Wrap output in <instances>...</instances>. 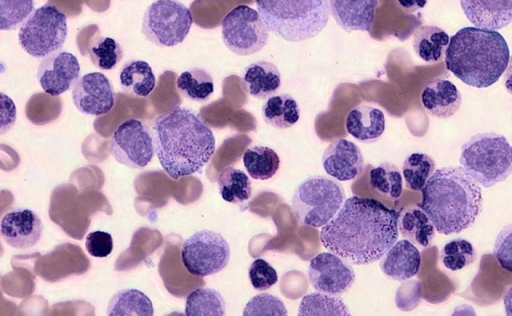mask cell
<instances>
[{
	"mask_svg": "<svg viewBox=\"0 0 512 316\" xmlns=\"http://www.w3.org/2000/svg\"><path fill=\"white\" fill-rule=\"evenodd\" d=\"M398 213L375 199L352 196L320 230L322 245L355 265L378 261L398 239Z\"/></svg>",
	"mask_w": 512,
	"mask_h": 316,
	"instance_id": "cell-1",
	"label": "cell"
},
{
	"mask_svg": "<svg viewBox=\"0 0 512 316\" xmlns=\"http://www.w3.org/2000/svg\"><path fill=\"white\" fill-rule=\"evenodd\" d=\"M225 314V300L213 288L199 287L190 292L186 298V316H223Z\"/></svg>",
	"mask_w": 512,
	"mask_h": 316,
	"instance_id": "cell-32",
	"label": "cell"
},
{
	"mask_svg": "<svg viewBox=\"0 0 512 316\" xmlns=\"http://www.w3.org/2000/svg\"><path fill=\"white\" fill-rule=\"evenodd\" d=\"M308 279L316 291L341 295L355 282L354 269L343 258L332 252H321L310 260Z\"/></svg>",
	"mask_w": 512,
	"mask_h": 316,
	"instance_id": "cell-13",
	"label": "cell"
},
{
	"mask_svg": "<svg viewBox=\"0 0 512 316\" xmlns=\"http://www.w3.org/2000/svg\"><path fill=\"white\" fill-rule=\"evenodd\" d=\"M345 201L340 184L325 176H312L302 181L292 196V210L305 226L320 228L330 221Z\"/></svg>",
	"mask_w": 512,
	"mask_h": 316,
	"instance_id": "cell-7",
	"label": "cell"
},
{
	"mask_svg": "<svg viewBox=\"0 0 512 316\" xmlns=\"http://www.w3.org/2000/svg\"><path fill=\"white\" fill-rule=\"evenodd\" d=\"M72 101L85 115L101 116L109 113L115 104V92L108 77L101 72H89L76 80Z\"/></svg>",
	"mask_w": 512,
	"mask_h": 316,
	"instance_id": "cell-14",
	"label": "cell"
},
{
	"mask_svg": "<svg viewBox=\"0 0 512 316\" xmlns=\"http://www.w3.org/2000/svg\"><path fill=\"white\" fill-rule=\"evenodd\" d=\"M461 9L478 28L499 30L512 20V0H459Z\"/></svg>",
	"mask_w": 512,
	"mask_h": 316,
	"instance_id": "cell-18",
	"label": "cell"
},
{
	"mask_svg": "<svg viewBox=\"0 0 512 316\" xmlns=\"http://www.w3.org/2000/svg\"><path fill=\"white\" fill-rule=\"evenodd\" d=\"M493 252L500 266L511 273V225H507L499 233L495 240Z\"/></svg>",
	"mask_w": 512,
	"mask_h": 316,
	"instance_id": "cell-42",
	"label": "cell"
},
{
	"mask_svg": "<svg viewBox=\"0 0 512 316\" xmlns=\"http://www.w3.org/2000/svg\"><path fill=\"white\" fill-rule=\"evenodd\" d=\"M377 6L378 0H329L330 15L347 32H369Z\"/></svg>",
	"mask_w": 512,
	"mask_h": 316,
	"instance_id": "cell-21",
	"label": "cell"
},
{
	"mask_svg": "<svg viewBox=\"0 0 512 316\" xmlns=\"http://www.w3.org/2000/svg\"><path fill=\"white\" fill-rule=\"evenodd\" d=\"M398 232L414 245L426 249L435 238V227L426 213L417 206L404 208L397 219Z\"/></svg>",
	"mask_w": 512,
	"mask_h": 316,
	"instance_id": "cell-24",
	"label": "cell"
},
{
	"mask_svg": "<svg viewBox=\"0 0 512 316\" xmlns=\"http://www.w3.org/2000/svg\"><path fill=\"white\" fill-rule=\"evenodd\" d=\"M381 271L390 279L405 281L415 276L421 265V254L409 240L396 241L379 259Z\"/></svg>",
	"mask_w": 512,
	"mask_h": 316,
	"instance_id": "cell-20",
	"label": "cell"
},
{
	"mask_svg": "<svg viewBox=\"0 0 512 316\" xmlns=\"http://www.w3.org/2000/svg\"><path fill=\"white\" fill-rule=\"evenodd\" d=\"M346 130L356 140L370 143L378 140L385 131L383 111L370 104L351 109L346 117Z\"/></svg>",
	"mask_w": 512,
	"mask_h": 316,
	"instance_id": "cell-22",
	"label": "cell"
},
{
	"mask_svg": "<svg viewBox=\"0 0 512 316\" xmlns=\"http://www.w3.org/2000/svg\"><path fill=\"white\" fill-rule=\"evenodd\" d=\"M242 161L249 176L255 180L271 179L280 167V158L267 146H252L245 150Z\"/></svg>",
	"mask_w": 512,
	"mask_h": 316,
	"instance_id": "cell-30",
	"label": "cell"
},
{
	"mask_svg": "<svg viewBox=\"0 0 512 316\" xmlns=\"http://www.w3.org/2000/svg\"><path fill=\"white\" fill-rule=\"evenodd\" d=\"M221 37L228 50L249 56L264 48L269 31L257 10L248 5H238L223 18Z\"/></svg>",
	"mask_w": 512,
	"mask_h": 316,
	"instance_id": "cell-11",
	"label": "cell"
},
{
	"mask_svg": "<svg viewBox=\"0 0 512 316\" xmlns=\"http://www.w3.org/2000/svg\"><path fill=\"white\" fill-rule=\"evenodd\" d=\"M242 80L247 93L257 99H267L281 86L277 66L269 61H256L243 71Z\"/></svg>",
	"mask_w": 512,
	"mask_h": 316,
	"instance_id": "cell-23",
	"label": "cell"
},
{
	"mask_svg": "<svg viewBox=\"0 0 512 316\" xmlns=\"http://www.w3.org/2000/svg\"><path fill=\"white\" fill-rule=\"evenodd\" d=\"M421 209L443 235L472 226L482 209V190L459 166L441 167L422 187Z\"/></svg>",
	"mask_w": 512,
	"mask_h": 316,
	"instance_id": "cell-3",
	"label": "cell"
},
{
	"mask_svg": "<svg viewBox=\"0 0 512 316\" xmlns=\"http://www.w3.org/2000/svg\"><path fill=\"white\" fill-rule=\"evenodd\" d=\"M42 233V220L36 212L28 208H11L0 220V237L12 248L33 247L40 241Z\"/></svg>",
	"mask_w": 512,
	"mask_h": 316,
	"instance_id": "cell-16",
	"label": "cell"
},
{
	"mask_svg": "<svg viewBox=\"0 0 512 316\" xmlns=\"http://www.w3.org/2000/svg\"><path fill=\"white\" fill-rule=\"evenodd\" d=\"M67 36V16L52 3H45L34 9L18 31L21 48L34 58H43L60 50Z\"/></svg>",
	"mask_w": 512,
	"mask_h": 316,
	"instance_id": "cell-8",
	"label": "cell"
},
{
	"mask_svg": "<svg viewBox=\"0 0 512 316\" xmlns=\"http://www.w3.org/2000/svg\"><path fill=\"white\" fill-rule=\"evenodd\" d=\"M86 251L95 258L108 257L113 250V238L110 233L96 230L87 234Z\"/></svg>",
	"mask_w": 512,
	"mask_h": 316,
	"instance_id": "cell-41",
	"label": "cell"
},
{
	"mask_svg": "<svg viewBox=\"0 0 512 316\" xmlns=\"http://www.w3.org/2000/svg\"><path fill=\"white\" fill-rule=\"evenodd\" d=\"M110 153L122 165L133 169L145 168L155 154L153 134L141 120L127 119L114 130Z\"/></svg>",
	"mask_w": 512,
	"mask_h": 316,
	"instance_id": "cell-12",
	"label": "cell"
},
{
	"mask_svg": "<svg viewBox=\"0 0 512 316\" xmlns=\"http://www.w3.org/2000/svg\"><path fill=\"white\" fill-rule=\"evenodd\" d=\"M297 314L299 316H348L350 312L340 297L316 291L302 298Z\"/></svg>",
	"mask_w": 512,
	"mask_h": 316,
	"instance_id": "cell-33",
	"label": "cell"
},
{
	"mask_svg": "<svg viewBox=\"0 0 512 316\" xmlns=\"http://www.w3.org/2000/svg\"><path fill=\"white\" fill-rule=\"evenodd\" d=\"M176 87L185 98L204 102L214 92V80L205 69L194 67L178 75Z\"/></svg>",
	"mask_w": 512,
	"mask_h": 316,
	"instance_id": "cell-31",
	"label": "cell"
},
{
	"mask_svg": "<svg viewBox=\"0 0 512 316\" xmlns=\"http://www.w3.org/2000/svg\"><path fill=\"white\" fill-rule=\"evenodd\" d=\"M89 57L97 68L111 70L121 62L123 49L116 39L100 36L92 42L89 48Z\"/></svg>",
	"mask_w": 512,
	"mask_h": 316,
	"instance_id": "cell-37",
	"label": "cell"
},
{
	"mask_svg": "<svg viewBox=\"0 0 512 316\" xmlns=\"http://www.w3.org/2000/svg\"><path fill=\"white\" fill-rule=\"evenodd\" d=\"M193 24L191 10L179 0H155L145 10L141 31L159 47H173L184 41Z\"/></svg>",
	"mask_w": 512,
	"mask_h": 316,
	"instance_id": "cell-9",
	"label": "cell"
},
{
	"mask_svg": "<svg viewBox=\"0 0 512 316\" xmlns=\"http://www.w3.org/2000/svg\"><path fill=\"white\" fill-rule=\"evenodd\" d=\"M397 2L409 13H415L424 8L427 4V0H397Z\"/></svg>",
	"mask_w": 512,
	"mask_h": 316,
	"instance_id": "cell-44",
	"label": "cell"
},
{
	"mask_svg": "<svg viewBox=\"0 0 512 316\" xmlns=\"http://www.w3.org/2000/svg\"><path fill=\"white\" fill-rule=\"evenodd\" d=\"M322 165L329 176L338 181H350L363 173L364 158L355 143L338 138L325 149Z\"/></svg>",
	"mask_w": 512,
	"mask_h": 316,
	"instance_id": "cell-17",
	"label": "cell"
},
{
	"mask_svg": "<svg viewBox=\"0 0 512 316\" xmlns=\"http://www.w3.org/2000/svg\"><path fill=\"white\" fill-rule=\"evenodd\" d=\"M35 0H0V31L16 29L34 11Z\"/></svg>",
	"mask_w": 512,
	"mask_h": 316,
	"instance_id": "cell-38",
	"label": "cell"
},
{
	"mask_svg": "<svg viewBox=\"0 0 512 316\" xmlns=\"http://www.w3.org/2000/svg\"><path fill=\"white\" fill-rule=\"evenodd\" d=\"M262 117L272 127L287 129L298 122L300 108L294 97L287 93L272 95L263 104Z\"/></svg>",
	"mask_w": 512,
	"mask_h": 316,
	"instance_id": "cell-27",
	"label": "cell"
},
{
	"mask_svg": "<svg viewBox=\"0 0 512 316\" xmlns=\"http://www.w3.org/2000/svg\"><path fill=\"white\" fill-rule=\"evenodd\" d=\"M217 184L222 199L228 203L243 204L252 196L251 180L238 168H224L218 175Z\"/></svg>",
	"mask_w": 512,
	"mask_h": 316,
	"instance_id": "cell-29",
	"label": "cell"
},
{
	"mask_svg": "<svg viewBox=\"0 0 512 316\" xmlns=\"http://www.w3.org/2000/svg\"><path fill=\"white\" fill-rule=\"evenodd\" d=\"M152 134L159 163L174 180L200 172L215 153L213 131L189 108L157 116Z\"/></svg>",
	"mask_w": 512,
	"mask_h": 316,
	"instance_id": "cell-2",
	"label": "cell"
},
{
	"mask_svg": "<svg viewBox=\"0 0 512 316\" xmlns=\"http://www.w3.org/2000/svg\"><path fill=\"white\" fill-rule=\"evenodd\" d=\"M420 100L427 114L445 119L459 110L462 97L453 82L445 78H436L424 86Z\"/></svg>",
	"mask_w": 512,
	"mask_h": 316,
	"instance_id": "cell-19",
	"label": "cell"
},
{
	"mask_svg": "<svg viewBox=\"0 0 512 316\" xmlns=\"http://www.w3.org/2000/svg\"><path fill=\"white\" fill-rule=\"evenodd\" d=\"M268 31L288 42L316 37L326 27L329 0H255Z\"/></svg>",
	"mask_w": 512,
	"mask_h": 316,
	"instance_id": "cell-5",
	"label": "cell"
},
{
	"mask_svg": "<svg viewBox=\"0 0 512 316\" xmlns=\"http://www.w3.org/2000/svg\"><path fill=\"white\" fill-rule=\"evenodd\" d=\"M370 184L382 195L397 199L403 192V178L400 169L390 162H384L370 170Z\"/></svg>",
	"mask_w": 512,
	"mask_h": 316,
	"instance_id": "cell-35",
	"label": "cell"
},
{
	"mask_svg": "<svg viewBox=\"0 0 512 316\" xmlns=\"http://www.w3.org/2000/svg\"><path fill=\"white\" fill-rule=\"evenodd\" d=\"M434 159L426 153L413 152L409 154L402 167L403 177L407 188L419 191L435 171Z\"/></svg>",
	"mask_w": 512,
	"mask_h": 316,
	"instance_id": "cell-34",
	"label": "cell"
},
{
	"mask_svg": "<svg viewBox=\"0 0 512 316\" xmlns=\"http://www.w3.org/2000/svg\"><path fill=\"white\" fill-rule=\"evenodd\" d=\"M109 316H153L150 298L142 291L127 288L113 295L107 307Z\"/></svg>",
	"mask_w": 512,
	"mask_h": 316,
	"instance_id": "cell-28",
	"label": "cell"
},
{
	"mask_svg": "<svg viewBox=\"0 0 512 316\" xmlns=\"http://www.w3.org/2000/svg\"><path fill=\"white\" fill-rule=\"evenodd\" d=\"M80 71V63L73 53L57 50L42 58L37 68V80L46 94L56 97L71 88Z\"/></svg>",
	"mask_w": 512,
	"mask_h": 316,
	"instance_id": "cell-15",
	"label": "cell"
},
{
	"mask_svg": "<svg viewBox=\"0 0 512 316\" xmlns=\"http://www.w3.org/2000/svg\"><path fill=\"white\" fill-rule=\"evenodd\" d=\"M244 316H286L288 311L281 299L262 293L252 297L243 309Z\"/></svg>",
	"mask_w": 512,
	"mask_h": 316,
	"instance_id": "cell-39",
	"label": "cell"
},
{
	"mask_svg": "<svg viewBox=\"0 0 512 316\" xmlns=\"http://www.w3.org/2000/svg\"><path fill=\"white\" fill-rule=\"evenodd\" d=\"M248 277L252 287L258 291L267 290L278 281L275 268L262 258H257L251 263Z\"/></svg>",
	"mask_w": 512,
	"mask_h": 316,
	"instance_id": "cell-40",
	"label": "cell"
},
{
	"mask_svg": "<svg viewBox=\"0 0 512 316\" xmlns=\"http://www.w3.org/2000/svg\"><path fill=\"white\" fill-rule=\"evenodd\" d=\"M477 252L467 239L456 238L447 242L440 253V260L445 268L458 271L475 262Z\"/></svg>",
	"mask_w": 512,
	"mask_h": 316,
	"instance_id": "cell-36",
	"label": "cell"
},
{
	"mask_svg": "<svg viewBox=\"0 0 512 316\" xmlns=\"http://www.w3.org/2000/svg\"><path fill=\"white\" fill-rule=\"evenodd\" d=\"M119 82L125 93L146 98L156 86V77L148 62L129 60L120 69Z\"/></svg>",
	"mask_w": 512,
	"mask_h": 316,
	"instance_id": "cell-25",
	"label": "cell"
},
{
	"mask_svg": "<svg viewBox=\"0 0 512 316\" xmlns=\"http://www.w3.org/2000/svg\"><path fill=\"white\" fill-rule=\"evenodd\" d=\"M449 35L440 27L420 26L413 34V50L426 63H437L444 59Z\"/></svg>",
	"mask_w": 512,
	"mask_h": 316,
	"instance_id": "cell-26",
	"label": "cell"
},
{
	"mask_svg": "<svg viewBox=\"0 0 512 316\" xmlns=\"http://www.w3.org/2000/svg\"><path fill=\"white\" fill-rule=\"evenodd\" d=\"M459 163L480 186L492 187L512 172L511 145L501 134H476L461 146Z\"/></svg>",
	"mask_w": 512,
	"mask_h": 316,
	"instance_id": "cell-6",
	"label": "cell"
},
{
	"mask_svg": "<svg viewBox=\"0 0 512 316\" xmlns=\"http://www.w3.org/2000/svg\"><path fill=\"white\" fill-rule=\"evenodd\" d=\"M444 59L446 68L460 81L487 88L504 74L510 52L498 31L468 26L450 37Z\"/></svg>",
	"mask_w": 512,
	"mask_h": 316,
	"instance_id": "cell-4",
	"label": "cell"
},
{
	"mask_svg": "<svg viewBox=\"0 0 512 316\" xmlns=\"http://www.w3.org/2000/svg\"><path fill=\"white\" fill-rule=\"evenodd\" d=\"M17 119V108L13 99L0 92V136L9 132Z\"/></svg>",
	"mask_w": 512,
	"mask_h": 316,
	"instance_id": "cell-43",
	"label": "cell"
},
{
	"mask_svg": "<svg viewBox=\"0 0 512 316\" xmlns=\"http://www.w3.org/2000/svg\"><path fill=\"white\" fill-rule=\"evenodd\" d=\"M230 245L218 232L199 230L186 238L181 247V261L188 273L206 277L222 271L230 260Z\"/></svg>",
	"mask_w": 512,
	"mask_h": 316,
	"instance_id": "cell-10",
	"label": "cell"
}]
</instances>
